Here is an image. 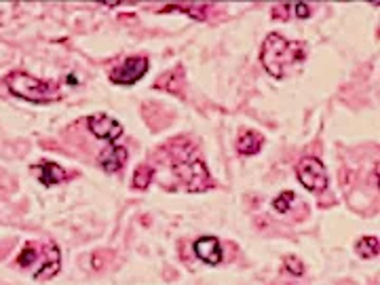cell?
I'll use <instances>...</instances> for the list:
<instances>
[{
	"label": "cell",
	"instance_id": "277c9868",
	"mask_svg": "<svg viewBox=\"0 0 380 285\" xmlns=\"http://www.w3.org/2000/svg\"><path fill=\"white\" fill-rule=\"evenodd\" d=\"M296 175H298L300 184L311 192H323L327 188V184H329L327 171H325L323 163L317 157H302L298 161Z\"/></svg>",
	"mask_w": 380,
	"mask_h": 285
},
{
	"label": "cell",
	"instance_id": "30bf717a",
	"mask_svg": "<svg viewBox=\"0 0 380 285\" xmlns=\"http://www.w3.org/2000/svg\"><path fill=\"white\" fill-rule=\"evenodd\" d=\"M32 171L36 173V177L45 184V186H56L60 182H65L70 177V173L60 167L58 163H51V161H43L38 165H34Z\"/></svg>",
	"mask_w": 380,
	"mask_h": 285
},
{
	"label": "cell",
	"instance_id": "ac0fdd59",
	"mask_svg": "<svg viewBox=\"0 0 380 285\" xmlns=\"http://www.w3.org/2000/svg\"><path fill=\"white\" fill-rule=\"evenodd\" d=\"M290 15H292V2H281V4H277V6L273 9V17H275V19L285 21Z\"/></svg>",
	"mask_w": 380,
	"mask_h": 285
},
{
	"label": "cell",
	"instance_id": "8fae6325",
	"mask_svg": "<svg viewBox=\"0 0 380 285\" xmlns=\"http://www.w3.org/2000/svg\"><path fill=\"white\" fill-rule=\"evenodd\" d=\"M262 144H264V138L258 133V131H241L239 138H237V152L241 157H253L262 150Z\"/></svg>",
	"mask_w": 380,
	"mask_h": 285
},
{
	"label": "cell",
	"instance_id": "e0dca14e",
	"mask_svg": "<svg viewBox=\"0 0 380 285\" xmlns=\"http://www.w3.org/2000/svg\"><path fill=\"white\" fill-rule=\"evenodd\" d=\"M283 269L290 275H294V277H302L305 275V264L298 258H294V256H285L283 258Z\"/></svg>",
	"mask_w": 380,
	"mask_h": 285
},
{
	"label": "cell",
	"instance_id": "6da1fadb",
	"mask_svg": "<svg viewBox=\"0 0 380 285\" xmlns=\"http://www.w3.org/2000/svg\"><path fill=\"white\" fill-rule=\"evenodd\" d=\"M260 59L264 70L273 78H285L292 72L300 70V66L307 59V47L305 43L287 41L279 32H270L262 43Z\"/></svg>",
	"mask_w": 380,
	"mask_h": 285
},
{
	"label": "cell",
	"instance_id": "ba28073f",
	"mask_svg": "<svg viewBox=\"0 0 380 285\" xmlns=\"http://www.w3.org/2000/svg\"><path fill=\"white\" fill-rule=\"evenodd\" d=\"M43 256H45V264L36 271V279H51L53 275L60 273L62 269V254H60V247L49 241L43 249Z\"/></svg>",
	"mask_w": 380,
	"mask_h": 285
},
{
	"label": "cell",
	"instance_id": "2e32d148",
	"mask_svg": "<svg viewBox=\"0 0 380 285\" xmlns=\"http://www.w3.org/2000/svg\"><path fill=\"white\" fill-rule=\"evenodd\" d=\"M296 199V195L292 192V190H283L279 197H275V201H273V207H275V212L277 214H285L290 207H292V201Z\"/></svg>",
	"mask_w": 380,
	"mask_h": 285
},
{
	"label": "cell",
	"instance_id": "5b68a950",
	"mask_svg": "<svg viewBox=\"0 0 380 285\" xmlns=\"http://www.w3.org/2000/svg\"><path fill=\"white\" fill-rule=\"evenodd\" d=\"M148 57H129L110 70V81L117 85H133L148 72Z\"/></svg>",
	"mask_w": 380,
	"mask_h": 285
},
{
	"label": "cell",
	"instance_id": "8992f818",
	"mask_svg": "<svg viewBox=\"0 0 380 285\" xmlns=\"http://www.w3.org/2000/svg\"><path fill=\"white\" fill-rule=\"evenodd\" d=\"M87 123H89L91 133H93L95 138H100V140L115 142V140H119V138L123 135V125H121L117 118L108 116V114H95V116H91Z\"/></svg>",
	"mask_w": 380,
	"mask_h": 285
},
{
	"label": "cell",
	"instance_id": "3957f363",
	"mask_svg": "<svg viewBox=\"0 0 380 285\" xmlns=\"http://www.w3.org/2000/svg\"><path fill=\"white\" fill-rule=\"evenodd\" d=\"M4 85L9 87V91L13 95L21 98L26 102H32V104H49V102H56L62 98L60 83L41 81L23 70H15L9 76H4Z\"/></svg>",
	"mask_w": 380,
	"mask_h": 285
},
{
	"label": "cell",
	"instance_id": "52a82bcc",
	"mask_svg": "<svg viewBox=\"0 0 380 285\" xmlns=\"http://www.w3.org/2000/svg\"><path fill=\"white\" fill-rule=\"evenodd\" d=\"M194 254L201 262L205 264H220L222 262V245L218 241V237H201L194 241Z\"/></svg>",
	"mask_w": 380,
	"mask_h": 285
},
{
	"label": "cell",
	"instance_id": "7a4b0ae2",
	"mask_svg": "<svg viewBox=\"0 0 380 285\" xmlns=\"http://www.w3.org/2000/svg\"><path fill=\"white\" fill-rule=\"evenodd\" d=\"M171 152V170L176 173L178 182L190 192H205L213 188V180L205 167L203 159L194 152L189 142H174L169 146Z\"/></svg>",
	"mask_w": 380,
	"mask_h": 285
},
{
	"label": "cell",
	"instance_id": "4fadbf2b",
	"mask_svg": "<svg viewBox=\"0 0 380 285\" xmlns=\"http://www.w3.org/2000/svg\"><path fill=\"white\" fill-rule=\"evenodd\" d=\"M355 252L361 256V258H366V260H372V258H376L379 256V239L376 237H361L357 243H355Z\"/></svg>",
	"mask_w": 380,
	"mask_h": 285
},
{
	"label": "cell",
	"instance_id": "d6986e66",
	"mask_svg": "<svg viewBox=\"0 0 380 285\" xmlns=\"http://www.w3.org/2000/svg\"><path fill=\"white\" fill-rule=\"evenodd\" d=\"M292 15H296V17H309L311 15V9H309V4L307 2H292Z\"/></svg>",
	"mask_w": 380,
	"mask_h": 285
},
{
	"label": "cell",
	"instance_id": "7c38bea8",
	"mask_svg": "<svg viewBox=\"0 0 380 285\" xmlns=\"http://www.w3.org/2000/svg\"><path fill=\"white\" fill-rule=\"evenodd\" d=\"M157 89H165L174 95H180L182 98V72L180 70H171L167 72L165 76H161L157 83H154Z\"/></svg>",
	"mask_w": 380,
	"mask_h": 285
},
{
	"label": "cell",
	"instance_id": "5bb4252c",
	"mask_svg": "<svg viewBox=\"0 0 380 285\" xmlns=\"http://www.w3.org/2000/svg\"><path fill=\"white\" fill-rule=\"evenodd\" d=\"M152 177H154V170H152L150 165H137L135 171H133L131 186H133L135 190H146V188L150 186Z\"/></svg>",
	"mask_w": 380,
	"mask_h": 285
},
{
	"label": "cell",
	"instance_id": "9a60e30c",
	"mask_svg": "<svg viewBox=\"0 0 380 285\" xmlns=\"http://www.w3.org/2000/svg\"><path fill=\"white\" fill-rule=\"evenodd\" d=\"M36 258H38L36 245H34V243H26V247L21 249V254H19V258H17V264L23 266V269H30Z\"/></svg>",
	"mask_w": 380,
	"mask_h": 285
},
{
	"label": "cell",
	"instance_id": "9c48e42d",
	"mask_svg": "<svg viewBox=\"0 0 380 285\" xmlns=\"http://www.w3.org/2000/svg\"><path fill=\"white\" fill-rule=\"evenodd\" d=\"M127 157L125 146H108L100 152V165L106 173H117L125 167Z\"/></svg>",
	"mask_w": 380,
	"mask_h": 285
}]
</instances>
